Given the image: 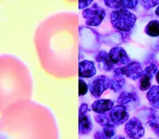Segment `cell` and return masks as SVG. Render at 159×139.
Instances as JSON below:
<instances>
[{
	"mask_svg": "<svg viewBox=\"0 0 159 139\" xmlns=\"http://www.w3.org/2000/svg\"><path fill=\"white\" fill-rule=\"evenodd\" d=\"M111 81V84H110V88L115 92H117L119 90H121L123 85L126 83V79H125L124 75H123L120 68H116L114 70L113 72V76Z\"/></svg>",
	"mask_w": 159,
	"mask_h": 139,
	"instance_id": "7c38bea8",
	"label": "cell"
},
{
	"mask_svg": "<svg viewBox=\"0 0 159 139\" xmlns=\"http://www.w3.org/2000/svg\"><path fill=\"white\" fill-rule=\"evenodd\" d=\"M115 134H116L115 124H110L103 127L102 131H96L94 137L95 139H112Z\"/></svg>",
	"mask_w": 159,
	"mask_h": 139,
	"instance_id": "5bb4252c",
	"label": "cell"
},
{
	"mask_svg": "<svg viewBox=\"0 0 159 139\" xmlns=\"http://www.w3.org/2000/svg\"><path fill=\"white\" fill-rule=\"evenodd\" d=\"M147 99L154 109H159V86H153L147 93Z\"/></svg>",
	"mask_w": 159,
	"mask_h": 139,
	"instance_id": "9a60e30c",
	"label": "cell"
},
{
	"mask_svg": "<svg viewBox=\"0 0 159 139\" xmlns=\"http://www.w3.org/2000/svg\"><path fill=\"white\" fill-rule=\"evenodd\" d=\"M78 74L80 77H94L96 74V68L94 67V63L90 60H83L79 63L78 65Z\"/></svg>",
	"mask_w": 159,
	"mask_h": 139,
	"instance_id": "9c48e42d",
	"label": "cell"
},
{
	"mask_svg": "<svg viewBox=\"0 0 159 139\" xmlns=\"http://www.w3.org/2000/svg\"><path fill=\"white\" fill-rule=\"evenodd\" d=\"M151 80H152V77L143 72L141 77H140V81H139L140 89L141 91H147V90L150 89L151 85Z\"/></svg>",
	"mask_w": 159,
	"mask_h": 139,
	"instance_id": "d6986e66",
	"label": "cell"
},
{
	"mask_svg": "<svg viewBox=\"0 0 159 139\" xmlns=\"http://www.w3.org/2000/svg\"><path fill=\"white\" fill-rule=\"evenodd\" d=\"M96 61L100 69L105 71H111L115 70V65L111 63L108 53L105 50L99 52L95 57Z\"/></svg>",
	"mask_w": 159,
	"mask_h": 139,
	"instance_id": "8fae6325",
	"label": "cell"
},
{
	"mask_svg": "<svg viewBox=\"0 0 159 139\" xmlns=\"http://www.w3.org/2000/svg\"><path fill=\"white\" fill-rule=\"evenodd\" d=\"M109 77L105 75H100L93 79L89 84V90L94 97L99 98L105 90L110 88Z\"/></svg>",
	"mask_w": 159,
	"mask_h": 139,
	"instance_id": "3957f363",
	"label": "cell"
},
{
	"mask_svg": "<svg viewBox=\"0 0 159 139\" xmlns=\"http://www.w3.org/2000/svg\"><path fill=\"white\" fill-rule=\"evenodd\" d=\"M125 132L131 139H140L144 135L145 130L137 117L130 119L125 125Z\"/></svg>",
	"mask_w": 159,
	"mask_h": 139,
	"instance_id": "5b68a950",
	"label": "cell"
},
{
	"mask_svg": "<svg viewBox=\"0 0 159 139\" xmlns=\"http://www.w3.org/2000/svg\"><path fill=\"white\" fill-rule=\"evenodd\" d=\"M145 33L151 37H157L159 36V21L154 20L147 24L145 27Z\"/></svg>",
	"mask_w": 159,
	"mask_h": 139,
	"instance_id": "e0dca14e",
	"label": "cell"
},
{
	"mask_svg": "<svg viewBox=\"0 0 159 139\" xmlns=\"http://www.w3.org/2000/svg\"><path fill=\"white\" fill-rule=\"evenodd\" d=\"M156 81H157V84L159 85V71H157V74H156Z\"/></svg>",
	"mask_w": 159,
	"mask_h": 139,
	"instance_id": "4316f807",
	"label": "cell"
},
{
	"mask_svg": "<svg viewBox=\"0 0 159 139\" xmlns=\"http://www.w3.org/2000/svg\"><path fill=\"white\" fill-rule=\"evenodd\" d=\"M112 139H126V138H125L124 137H123V136H121V135H117V136H116V137H113Z\"/></svg>",
	"mask_w": 159,
	"mask_h": 139,
	"instance_id": "484cf974",
	"label": "cell"
},
{
	"mask_svg": "<svg viewBox=\"0 0 159 139\" xmlns=\"http://www.w3.org/2000/svg\"><path fill=\"white\" fill-rule=\"evenodd\" d=\"M155 14L157 15V16H159V4H158V6H157V9H156V10H155Z\"/></svg>",
	"mask_w": 159,
	"mask_h": 139,
	"instance_id": "83f0119b",
	"label": "cell"
},
{
	"mask_svg": "<svg viewBox=\"0 0 159 139\" xmlns=\"http://www.w3.org/2000/svg\"><path fill=\"white\" fill-rule=\"evenodd\" d=\"M143 72L145 73V74H147L148 75H149L150 77H152L154 76V74H157V67L156 64L154 63H151L150 64L149 66H148V67H146V68L144 69V71H143Z\"/></svg>",
	"mask_w": 159,
	"mask_h": 139,
	"instance_id": "44dd1931",
	"label": "cell"
},
{
	"mask_svg": "<svg viewBox=\"0 0 159 139\" xmlns=\"http://www.w3.org/2000/svg\"><path fill=\"white\" fill-rule=\"evenodd\" d=\"M89 111L88 106L86 103H82L79 109V134L85 135L91 133L93 125L91 119L88 117Z\"/></svg>",
	"mask_w": 159,
	"mask_h": 139,
	"instance_id": "277c9868",
	"label": "cell"
},
{
	"mask_svg": "<svg viewBox=\"0 0 159 139\" xmlns=\"http://www.w3.org/2000/svg\"><path fill=\"white\" fill-rule=\"evenodd\" d=\"M110 21L115 29L121 31H129L135 24L137 16L127 10H116L110 14Z\"/></svg>",
	"mask_w": 159,
	"mask_h": 139,
	"instance_id": "6da1fadb",
	"label": "cell"
},
{
	"mask_svg": "<svg viewBox=\"0 0 159 139\" xmlns=\"http://www.w3.org/2000/svg\"><path fill=\"white\" fill-rule=\"evenodd\" d=\"M120 71L123 75L126 76L128 78L132 79L133 81L140 79L143 72L141 63L139 62H135V61L129 63L126 67H121Z\"/></svg>",
	"mask_w": 159,
	"mask_h": 139,
	"instance_id": "52a82bcc",
	"label": "cell"
},
{
	"mask_svg": "<svg viewBox=\"0 0 159 139\" xmlns=\"http://www.w3.org/2000/svg\"><path fill=\"white\" fill-rule=\"evenodd\" d=\"M148 123L150 127H153L154 125L159 123V114L154 109L148 108Z\"/></svg>",
	"mask_w": 159,
	"mask_h": 139,
	"instance_id": "ffe728a7",
	"label": "cell"
},
{
	"mask_svg": "<svg viewBox=\"0 0 159 139\" xmlns=\"http://www.w3.org/2000/svg\"><path fill=\"white\" fill-rule=\"evenodd\" d=\"M92 0H88V1H79V6H78V8L80 9V10H83V9L86 8L87 7L90 5V4L92 3Z\"/></svg>",
	"mask_w": 159,
	"mask_h": 139,
	"instance_id": "cb8c5ba5",
	"label": "cell"
},
{
	"mask_svg": "<svg viewBox=\"0 0 159 139\" xmlns=\"http://www.w3.org/2000/svg\"><path fill=\"white\" fill-rule=\"evenodd\" d=\"M113 106L114 103L110 99H98L94 102L91 108L96 114H105L108 111H111Z\"/></svg>",
	"mask_w": 159,
	"mask_h": 139,
	"instance_id": "4fadbf2b",
	"label": "cell"
},
{
	"mask_svg": "<svg viewBox=\"0 0 159 139\" xmlns=\"http://www.w3.org/2000/svg\"><path fill=\"white\" fill-rule=\"evenodd\" d=\"M94 120L97 122L98 124L102 126V127L110 124H114L111 122L109 114H107L106 113L105 114H96L94 115Z\"/></svg>",
	"mask_w": 159,
	"mask_h": 139,
	"instance_id": "ac0fdd59",
	"label": "cell"
},
{
	"mask_svg": "<svg viewBox=\"0 0 159 139\" xmlns=\"http://www.w3.org/2000/svg\"><path fill=\"white\" fill-rule=\"evenodd\" d=\"M140 3L145 10H150V9L156 7L159 3V1H151V0L144 1V0H143V1H140Z\"/></svg>",
	"mask_w": 159,
	"mask_h": 139,
	"instance_id": "603a6c76",
	"label": "cell"
},
{
	"mask_svg": "<svg viewBox=\"0 0 159 139\" xmlns=\"http://www.w3.org/2000/svg\"><path fill=\"white\" fill-rule=\"evenodd\" d=\"M109 117L111 118V122L115 125L119 126L127 121L129 115L126 106H122V105H117L110 111Z\"/></svg>",
	"mask_w": 159,
	"mask_h": 139,
	"instance_id": "8992f818",
	"label": "cell"
},
{
	"mask_svg": "<svg viewBox=\"0 0 159 139\" xmlns=\"http://www.w3.org/2000/svg\"><path fill=\"white\" fill-rule=\"evenodd\" d=\"M110 59L113 64L117 65H127L130 62L129 56L122 47L116 46L110 50L108 53Z\"/></svg>",
	"mask_w": 159,
	"mask_h": 139,
	"instance_id": "ba28073f",
	"label": "cell"
},
{
	"mask_svg": "<svg viewBox=\"0 0 159 139\" xmlns=\"http://www.w3.org/2000/svg\"><path fill=\"white\" fill-rule=\"evenodd\" d=\"M153 139H154V138H153Z\"/></svg>",
	"mask_w": 159,
	"mask_h": 139,
	"instance_id": "f546056e",
	"label": "cell"
},
{
	"mask_svg": "<svg viewBox=\"0 0 159 139\" xmlns=\"http://www.w3.org/2000/svg\"><path fill=\"white\" fill-rule=\"evenodd\" d=\"M84 18L86 21V24L92 27H97L105 17V10L98 4L94 3L91 7L85 9L82 13Z\"/></svg>",
	"mask_w": 159,
	"mask_h": 139,
	"instance_id": "7a4b0ae2",
	"label": "cell"
},
{
	"mask_svg": "<svg viewBox=\"0 0 159 139\" xmlns=\"http://www.w3.org/2000/svg\"><path fill=\"white\" fill-rule=\"evenodd\" d=\"M105 5L108 7L115 10H126V9H134L137 7L138 1L137 0H105Z\"/></svg>",
	"mask_w": 159,
	"mask_h": 139,
	"instance_id": "30bf717a",
	"label": "cell"
},
{
	"mask_svg": "<svg viewBox=\"0 0 159 139\" xmlns=\"http://www.w3.org/2000/svg\"><path fill=\"white\" fill-rule=\"evenodd\" d=\"M148 139H153V138H148Z\"/></svg>",
	"mask_w": 159,
	"mask_h": 139,
	"instance_id": "f1b7e54d",
	"label": "cell"
},
{
	"mask_svg": "<svg viewBox=\"0 0 159 139\" xmlns=\"http://www.w3.org/2000/svg\"><path fill=\"white\" fill-rule=\"evenodd\" d=\"M151 129H152L153 132H154V134H155L156 135H157V137H159V123L154 125V126L151 127Z\"/></svg>",
	"mask_w": 159,
	"mask_h": 139,
	"instance_id": "d4e9b609",
	"label": "cell"
},
{
	"mask_svg": "<svg viewBox=\"0 0 159 139\" xmlns=\"http://www.w3.org/2000/svg\"><path fill=\"white\" fill-rule=\"evenodd\" d=\"M88 90V86L86 82L84 81L82 79H79V95L83 96L87 94Z\"/></svg>",
	"mask_w": 159,
	"mask_h": 139,
	"instance_id": "7402d4cb",
	"label": "cell"
},
{
	"mask_svg": "<svg viewBox=\"0 0 159 139\" xmlns=\"http://www.w3.org/2000/svg\"><path fill=\"white\" fill-rule=\"evenodd\" d=\"M139 102L138 95L134 92H128V91H123L117 99L119 105L124 106L130 102Z\"/></svg>",
	"mask_w": 159,
	"mask_h": 139,
	"instance_id": "2e32d148",
	"label": "cell"
}]
</instances>
